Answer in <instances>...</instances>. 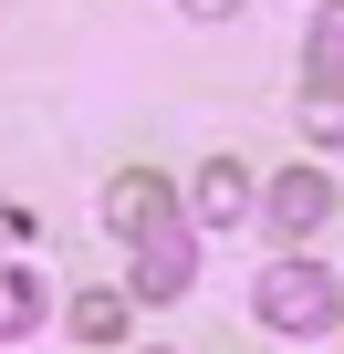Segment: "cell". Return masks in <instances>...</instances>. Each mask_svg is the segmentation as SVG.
Returning <instances> with one entry per match:
<instances>
[{"label": "cell", "mask_w": 344, "mask_h": 354, "mask_svg": "<svg viewBox=\"0 0 344 354\" xmlns=\"http://www.w3.org/2000/svg\"><path fill=\"white\" fill-rule=\"evenodd\" d=\"M251 302H261L271 333H334V271L323 261H271Z\"/></svg>", "instance_id": "cell-1"}, {"label": "cell", "mask_w": 344, "mask_h": 354, "mask_svg": "<svg viewBox=\"0 0 344 354\" xmlns=\"http://www.w3.org/2000/svg\"><path fill=\"white\" fill-rule=\"evenodd\" d=\"M188 271H199V240H188L178 219L136 240V302H178V292H188Z\"/></svg>", "instance_id": "cell-2"}, {"label": "cell", "mask_w": 344, "mask_h": 354, "mask_svg": "<svg viewBox=\"0 0 344 354\" xmlns=\"http://www.w3.org/2000/svg\"><path fill=\"white\" fill-rule=\"evenodd\" d=\"M334 219V167H292V177H271V230L302 250L313 230Z\"/></svg>", "instance_id": "cell-3"}, {"label": "cell", "mask_w": 344, "mask_h": 354, "mask_svg": "<svg viewBox=\"0 0 344 354\" xmlns=\"http://www.w3.org/2000/svg\"><path fill=\"white\" fill-rule=\"evenodd\" d=\"M188 219H199V230H240V219H251V167H240V156H209V167H199Z\"/></svg>", "instance_id": "cell-4"}, {"label": "cell", "mask_w": 344, "mask_h": 354, "mask_svg": "<svg viewBox=\"0 0 344 354\" xmlns=\"http://www.w3.org/2000/svg\"><path fill=\"white\" fill-rule=\"evenodd\" d=\"M105 219H115L125 240L167 230V219H178V209H167V177H115V188H105Z\"/></svg>", "instance_id": "cell-5"}, {"label": "cell", "mask_w": 344, "mask_h": 354, "mask_svg": "<svg viewBox=\"0 0 344 354\" xmlns=\"http://www.w3.org/2000/svg\"><path fill=\"white\" fill-rule=\"evenodd\" d=\"M32 323H42V281H32L21 261H0V344H21Z\"/></svg>", "instance_id": "cell-6"}, {"label": "cell", "mask_w": 344, "mask_h": 354, "mask_svg": "<svg viewBox=\"0 0 344 354\" xmlns=\"http://www.w3.org/2000/svg\"><path fill=\"white\" fill-rule=\"evenodd\" d=\"M73 344H125V292H73Z\"/></svg>", "instance_id": "cell-7"}, {"label": "cell", "mask_w": 344, "mask_h": 354, "mask_svg": "<svg viewBox=\"0 0 344 354\" xmlns=\"http://www.w3.org/2000/svg\"><path fill=\"white\" fill-rule=\"evenodd\" d=\"M178 11H188V21H230V11H240V0H178Z\"/></svg>", "instance_id": "cell-8"}, {"label": "cell", "mask_w": 344, "mask_h": 354, "mask_svg": "<svg viewBox=\"0 0 344 354\" xmlns=\"http://www.w3.org/2000/svg\"><path fill=\"white\" fill-rule=\"evenodd\" d=\"M11 240H21V209H0V250H11Z\"/></svg>", "instance_id": "cell-9"}]
</instances>
